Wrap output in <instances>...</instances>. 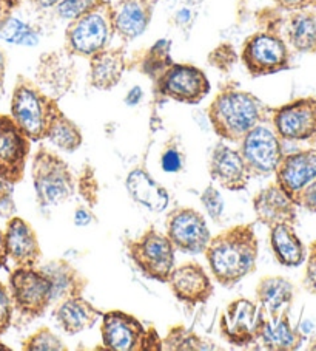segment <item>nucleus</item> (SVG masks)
<instances>
[{
  "label": "nucleus",
  "instance_id": "1",
  "mask_svg": "<svg viewBox=\"0 0 316 351\" xmlns=\"http://www.w3.org/2000/svg\"><path fill=\"white\" fill-rule=\"evenodd\" d=\"M258 250L253 225L242 223L211 237L204 254L215 280L224 288H232L256 268Z\"/></svg>",
  "mask_w": 316,
  "mask_h": 351
},
{
  "label": "nucleus",
  "instance_id": "2",
  "mask_svg": "<svg viewBox=\"0 0 316 351\" xmlns=\"http://www.w3.org/2000/svg\"><path fill=\"white\" fill-rule=\"evenodd\" d=\"M267 113L269 107L258 96L235 86L224 87L207 110L216 135L236 144H239L253 127L264 123Z\"/></svg>",
  "mask_w": 316,
  "mask_h": 351
},
{
  "label": "nucleus",
  "instance_id": "3",
  "mask_svg": "<svg viewBox=\"0 0 316 351\" xmlns=\"http://www.w3.org/2000/svg\"><path fill=\"white\" fill-rule=\"evenodd\" d=\"M59 112V101L42 92L34 81L25 76L17 77L11 96V118L31 143L47 139L48 130Z\"/></svg>",
  "mask_w": 316,
  "mask_h": 351
},
{
  "label": "nucleus",
  "instance_id": "4",
  "mask_svg": "<svg viewBox=\"0 0 316 351\" xmlns=\"http://www.w3.org/2000/svg\"><path fill=\"white\" fill-rule=\"evenodd\" d=\"M114 36L113 3L97 0L87 13L70 21L65 29V50L71 56L91 58L105 50Z\"/></svg>",
  "mask_w": 316,
  "mask_h": 351
},
{
  "label": "nucleus",
  "instance_id": "5",
  "mask_svg": "<svg viewBox=\"0 0 316 351\" xmlns=\"http://www.w3.org/2000/svg\"><path fill=\"white\" fill-rule=\"evenodd\" d=\"M31 177L36 199L44 209L68 202L76 192V180L68 165L45 147L34 154Z\"/></svg>",
  "mask_w": 316,
  "mask_h": 351
},
{
  "label": "nucleus",
  "instance_id": "6",
  "mask_svg": "<svg viewBox=\"0 0 316 351\" xmlns=\"http://www.w3.org/2000/svg\"><path fill=\"white\" fill-rule=\"evenodd\" d=\"M101 336L105 350L111 351H161L162 339L150 326L145 328L141 320L125 311H108L102 314Z\"/></svg>",
  "mask_w": 316,
  "mask_h": 351
},
{
  "label": "nucleus",
  "instance_id": "7",
  "mask_svg": "<svg viewBox=\"0 0 316 351\" xmlns=\"http://www.w3.org/2000/svg\"><path fill=\"white\" fill-rule=\"evenodd\" d=\"M8 282L14 311L21 317L39 319L53 305L51 283L39 266H16Z\"/></svg>",
  "mask_w": 316,
  "mask_h": 351
},
{
  "label": "nucleus",
  "instance_id": "8",
  "mask_svg": "<svg viewBox=\"0 0 316 351\" xmlns=\"http://www.w3.org/2000/svg\"><path fill=\"white\" fill-rule=\"evenodd\" d=\"M129 254L144 277L167 283L176 260V250L167 234L150 226L141 237L130 241Z\"/></svg>",
  "mask_w": 316,
  "mask_h": 351
},
{
  "label": "nucleus",
  "instance_id": "9",
  "mask_svg": "<svg viewBox=\"0 0 316 351\" xmlns=\"http://www.w3.org/2000/svg\"><path fill=\"white\" fill-rule=\"evenodd\" d=\"M156 93L182 104L196 106L210 93V81L202 70L190 64L173 62L155 81Z\"/></svg>",
  "mask_w": 316,
  "mask_h": 351
},
{
  "label": "nucleus",
  "instance_id": "10",
  "mask_svg": "<svg viewBox=\"0 0 316 351\" xmlns=\"http://www.w3.org/2000/svg\"><path fill=\"white\" fill-rule=\"evenodd\" d=\"M241 60L253 77L267 76L289 69V51L279 36L256 33L246 39Z\"/></svg>",
  "mask_w": 316,
  "mask_h": 351
},
{
  "label": "nucleus",
  "instance_id": "11",
  "mask_svg": "<svg viewBox=\"0 0 316 351\" xmlns=\"http://www.w3.org/2000/svg\"><path fill=\"white\" fill-rule=\"evenodd\" d=\"M31 139H29L11 114L0 113V178L11 184L21 183L25 177V167Z\"/></svg>",
  "mask_w": 316,
  "mask_h": 351
},
{
  "label": "nucleus",
  "instance_id": "12",
  "mask_svg": "<svg viewBox=\"0 0 316 351\" xmlns=\"http://www.w3.org/2000/svg\"><path fill=\"white\" fill-rule=\"evenodd\" d=\"M239 152L250 171L252 177H267L276 172L279 162L284 158L281 141L276 132L263 123L247 133L239 143Z\"/></svg>",
  "mask_w": 316,
  "mask_h": 351
},
{
  "label": "nucleus",
  "instance_id": "13",
  "mask_svg": "<svg viewBox=\"0 0 316 351\" xmlns=\"http://www.w3.org/2000/svg\"><path fill=\"white\" fill-rule=\"evenodd\" d=\"M264 319V308L256 306L248 299H236L221 314V335L236 347H248L258 342Z\"/></svg>",
  "mask_w": 316,
  "mask_h": 351
},
{
  "label": "nucleus",
  "instance_id": "14",
  "mask_svg": "<svg viewBox=\"0 0 316 351\" xmlns=\"http://www.w3.org/2000/svg\"><path fill=\"white\" fill-rule=\"evenodd\" d=\"M166 234L174 250L184 254H202L211 239L204 215L192 208H176L167 215Z\"/></svg>",
  "mask_w": 316,
  "mask_h": 351
},
{
  "label": "nucleus",
  "instance_id": "15",
  "mask_svg": "<svg viewBox=\"0 0 316 351\" xmlns=\"http://www.w3.org/2000/svg\"><path fill=\"white\" fill-rule=\"evenodd\" d=\"M75 56L65 50L42 54L36 69V84L50 98L59 101L70 92L76 80Z\"/></svg>",
  "mask_w": 316,
  "mask_h": 351
},
{
  "label": "nucleus",
  "instance_id": "16",
  "mask_svg": "<svg viewBox=\"0 0 316 351\" xmlns=\"http://www.w3.org/2000/svg\"><path fill=\"white\" fill-rule=\"evenodd\" d=\"M167 283L174 298L190 306L204 305L215 293L213 282L198 262H185L173 268Z\"/></svg>",
  "mask_w": 316,
  "mask_h": 351
},
{
  "label": "nucleus",
  "instance_id": "17",
  "mask_svg": "<svg viewBox=\"0 0 316 351\" xmlns=\"http://www.w3.org/2000/svg\"><path fill=\"white\" fill-rule=\"evenodd\" d=\"M278 136L290 141L308 139L316 133V101L298 99L272 112Z\"/></svg>",
  "mask_w": 316,
  "mask_h": 351
},
{
  "label": "nucleus",
  "instance_id": "18",
  "mask_svg": "<svg viewBox=\"0 0 316 351\" xmlns=\"http://www.w3.org/2000/svg\"><path fill=\"white\" fill-rule=\"evenodd\" d=\"M209 171L215 183H220L224 189L232 192L244 191L252 178L239 149H233L226 144H218L213 149Z\"/></svg>",
  "mask_w": 316,
  "mask_h": 351
},
{
  "label": "nucleus",
  "instance_id": "19",
  "mask_svg": "<svg viewBox=\"0 0 316 351\" xmlns=\"http://www.w3.org/2000/svg\"><path fill=\"white\" fill-rule=\"evenodd\" d=\"M275 173L276 184L296 203L301 192L316 181V150L285 156Z\"/></svg>",
  "mask_w": 316,
  "mask_h": 351
},
{
  "label": "nucleus",
  "instance_id": "20",
  "mask_svg": "<svg viewBox=\"0 0 316 351\" xmlns=\"http://www.w3.org/2000/svg\"><path fill=\"white\" fill-rule=\"evenodd\" d=\"M3 235L8 258L13 260L14 266H39L42 260L40 243L38 234L27 220L16 215L11 217Z\"/></svg>",
  "mask_w": 316,
  "mask_h": 351
},
{
  "label": "nucleus",
  "instance_id": "21",
  "mask_svg": "<svg viewBox=\"0 0 316 351\" xmlns=\"http://www.w3.org/2000/svg\"><path fill=\"white\" fill-rule=\"evenodd\" d=\"M157 0H120L113 5L114 34L124 42H131L142 36L151 22Z\"/></svg>",
  "mask_w": 316,
  "mask_h": 351
},
{
  "label": "nucleus",
  "instance_id": "22",
  "mask_svg": "<svg viewBox=\"0 0 316 351\" xmlns=\"http://www.w3.org/2000/svg\"><path fill=\"white\" fill-rule=\"evenodd\" d=\"M39 268L44 271L51 283L53 305L65 299L82 295L88 287V278L65 258L50 260V262L40 265Z\"/></svg>",
  "mask_w": 316,
  "mask_h": 351
},
{
  "label": "nucleus",
  "instance_id": "23",
  "mask_svg": "<svg viewBox=\"0 0 316 351\" xmlns=\"http://www.w3.org/2000/svg\"><path fill=\"white\" fill-rule=\"evenodd\" d=\"M296 203L278 184H270L253 198V209L259 223L273 228L295 220Z\"/></svg>",
  "mask_w": 316,
  "mask_h": 351
},
{
  "label": "nucleus",
  "instance_id": "24",
  "mask_svg": "<svg viewBox=\"0 0 316 351\" xmlns=\"http://www.w3.org/2000/svg\"><path fill=\"white\" fill-rule=\"evenodd\" d=\"M102 314L103 311L83 299V295H76L56 304L54 319L60 330L70 336H76L79 332L90 330L102 317Z\"/></svg>",
  "mask_w": 316,
  "mask_h": 351
},
{
  "label": "nucleus",
  "instance_id": "25",
  "mask_svg": "<svg viewBox=\"0 0 316 351\" xmlns=\"http://www.w3.org/2000/svg\"><path fill=\"white\" fill-rule=\"evenodd\" d=\"M129 62L124 48H105L90 58V84L97 90H111L122 80Z\"/></svg>",
  "mask_w": 316,
  "mask_h": 351
},
{
  "label": "nucleus",
  "instance_id": "26",
  "mask_svg": "<svg viewBox=\"0 0 316 351\" xmlns=\"http://www.w3.org/2000/svg\"><path fill=\"white\" fill-rule=\"evenodd\" d=\"M127 189L133 199L145 206L151 213H162L168 206V192L157 184L144 169H135L127 177Z\"/></svg>",
  "mask_w": 316,
  "mask_h": 351
},
{
  "label": "nucleus",
  "instance_id": "27",
  "mask_svg": "<svg viewBox=\"0 0 316 351\" xmlns=\"http://www.w3.org/2000/svg\"><path fill=\"white\" fill-rule=\"evenodd\" d=\"M256 298L270 316H276L287 310L293 299V287L282 277H264L256 285Z\"/></svg>",
  "mask_w": 316,
  "mask_h": 351
},
{
  "label": "nucleus",
  "instance_id": "28",
  "mask_svg": "<svg viewBox=\"0 0 316 351\" xmlns=\"http://www.w3.org/2000/svg\"><path fill=\"white\" fill-rule=\"evenodd\" d=\"M258 341L267 350H295L300 345V337L290 326L285 313L264 319Z\"/></svg>",
  "mask_w": 316,
  "mask_h": 351
},
{
  "label": "nucleus",
  "instance_id": "29",
  "mask_svg": "<svg viewBox=\"0 0 316 351\" xmlns=\"http://www.w3.org/2000/svg\"><path fill=\"white\" fill-rule=\"evenodd\" d=\"M270 243L276 260L284 266H300L304 260V246L289 223L270 228Z\"/></svg>",
  "mask_w": 316,
  "mask_h": 351
},
{
  "label": "nucleus",
  "instance_id": "30",
  "mask_svg": "<svg viewBox=\"0 0 316 351\" xmlns=\"http://www.w3.org/2000/svg\"><path fill=\"white\" fill-rule=\"evenodd\" d=\"M47 139L53 146L64 150V152L71 154L81 149L83 143V135L75 121H71L60 110L57 117L54 118L50 130H48Z\"/></svg>",
  "mask_w": 316,
  "mask_h": 351
},
{
  "label": "nucleus",
  "instance_id": "31",
  "mask_svg": "<svg viewBox=\"0 0 316 351\" xmlns=\"http://www.w3.org/2000/svg\"><path fill=\"white\" fill-rule=\"evenodd\" d=\"M162 350L167 351H205L216 350L211 342L204 341L193 330L184 325H174L168 330L167 336L162 339Z\"/></svg>",
  "mask_w": 316,
  "mask_h": 351
},
{
  "label": "nucleus",
  "instance_id": "32",
  "mask_svg": "<svg viewBox=\"0 0 316 351\" xmlns=\"http://www.w3.org/2000/svg\"><path fill=\"white\" fill-rule=\"evenodd\" d=\"M289 39L298 51L307 53L316 50V21L312 16L296 14L291 17Z\"/></svg>",
  "mask_w": 316,
  "mask_h": 351
},
{
  "label": "nucleus",
  "instance_id": "33",
  "mask_svg": "<svg viewBox=\"0 0 316 351\" xmlns=\"http://www.w3.org/2000/svg\"><path fill=\"white\" fill-rule=\"evenodd\" d=\"M172 64V40L161 39L145 53L141 62V71L155 82Z\"/></svg>",
  "mask_w": 316,
  "mask_h": 351
},
{
  "label": "nucleus",
  "instance_id": "34",
  "mask_svg": "<svg viewBox=\"0 0 316 351\" xmlns=\"http://www.w3.org/2000/svg\"><path fill=\"white\" fill-rule=\"evenodd\" d=\"M0 39L13 45L34 47L39 42V33L29 23L11 14L0 25Z\"/></svg>",
  "mask_w": 316,
  "mask_h": 351
},
{
  "label": "nucleus",
  "instance_id": "35",
  "mask_svg": "<svg viewBox=\"0 0 316 351\" xmlns=\"http://www.w3.org/2000/svg\"><path fill=\"white\" fill-rule=\"evenodd\" d=\"M23 351H66L68 347L50 328H40L22 343Z\"/></svg>",
  "mask_w": 316,
  "mask_h": 351
},
{
  "label": "nucleus",
  "instance_id": "36",
  "mask_svg": "<svg viewBox=\"0 0 316 351\" xmlns=\"http://www.w3.org/2000/svg\"><path fill=\"white\" fill-rule=\"evenodd\" d=\"M161 167L167 173H178L185 167V150L179 136H173L167 143L161 155Z\"/></svg>",
  "mask_w": 316,
  "mask_h": 351
},
{
  "label": "nucleus",
  "instance_id": "37",
  "mask_svg": "<svg viewBox=\"0 0 316 351\" xmlns=\"http://www.w3.org/2000/svg\"><path fill=\"white\" fill-rule=\"evenodd\" d=\"M76 184L79 186V192H81L83 202L88 204V208H96L97 202H99V184H97L93 166L85 165L82 167V172L79 175V181Z\"/></svg>",
  "mask_w": 316,
  "mask_h": 351
},
{
  "label": "nucleus",
  "instance_id": "38",
  "mask_svg": "<svg viewBox=\"0 0 316 351\" xmlns=\"http://www.w3.org/2000/svg\"><path fill=\"white\" fill-rule=\"evenodd\" d=\"M200 202H202L207 214H209L211 220L218 223L222 219L226 203H224V198L221 195V192L218 191L213 184L205 187L202 195H200Z\"/></svg>",
  "mask_w": 316,
  "mask_h": 351
},
{
  "label": "nucleus",
  "instance_id": "39",
  "mask_svg": "<svg viewBox=\"0 0 316 351\" xmlns=\"http://www.w3.org/2000/svg\"><path fill=\"white\" fill-rule=\"evenodd\" d=\"M96 2L97 0H60L54 10H56V14L60 19L73 21L87 13Z\"/></svg>",
  "mask_w": 316,
  "mask_h": 351
},
{
  "label": "nucleus",
  "instance_id": "40",
  "mask_svg": "<svg viewBox=\"0 0 316 351\" xmlns=\"http://www.w3.org/2000/svg\"><path fill=\"white\" fill-rule=\"evenodd\" d=\"M238 54H236L235 48L228 44L218 45L213 51L209 54V62L215 66V69L221 71H228L235 65Z\"/></svg>",
  "mask_w": 316,
  "mask_h": 351
},
{
  "label": "nucleus",
  "instance_id": "41",
  "mask_svg": "<svg viewBox=\"0 0 316 351\" xmlns=\"http://www.w3.org/2000/svg\"><path fill=\"white\" fill-rule=\"evenodd\" d=\"M13 314L14 305L8 288L0 282V337L10 330L11 324H13Z\"/></svg>",
  "mask_w": 316,
  "mask_h": 351
},
{
  "label": "nucleus",
  "instance_id": "42",
  "mask_svg": "<svg viewBox=\"0 0 316 351\" xmlns=\"http://www.w3.org/2000/svg\"><path fill=\"white\" fill-rule=\"evenodd\" d=\"M16 215L14 184L0 178V219H11Z\"/></svg>",
  "mask_w": 316,
  "mask_h": 351
},
{
  "label": "nucleus",
  "instance_id": "43",
  "mask_svg": "<svg viewBox=\"0 0 316 351\" xmlns=\"http://www.w3.org/2000/svg\"><path fill=\"white\" fill-rule=\"evenodd\" d=\"M296 204H302L304 208H307L308 210H313L316 213V181L310 183L306 189L301 192L300 198H298Z\"/></svg>",
  "mask_w": 316,
  "mask_h": 351
},
{
  "label": "nucleus",
  "instance_id": "44",
  "mask_svg": "<svg viewBox=\"0 0 316 351\" xmlns=\"http://www.w3.org/2000/svg\"><path fill=\"white\" fill-rule=\"evenodd\" d=\"M94 220H96V215L93 214V209L83 208V206H81V208H77L75 210V215H73V223H75V225L79 226V228L88 226Z\"/></svg>",
  "mask_w": 316,
  "mask_h": 351
},
{
  "label": "nucleus",
  "instance_id": "45",
  "mask_svg": "<svg viewBox=\"0 0 316 351\" xmlns=\"http://www.w3.org/2000/svg\"><path fill=\"white\" fill-rule=\"evenodd\" d=\"M306 285L310 291L316 293V250L313 251L312 257L308 260L307 274H306Z\"/></svg>",
  "mask_w": 316,
  "mask_h": 351
},
{
  "label": "nucleus",
  "instance_id": "46",
  "mask_svg": "<svg viewBox=\"0 0 316 351\" xmlns=\"http://www.w3.org/2000/svg\"><path fill=\"white\" fill-rule=\"evenodd\" d=\"M142 98H144V90L139 87V86H135V87L130 90L129 93H127L125 104L129 106V107H135V106L139 104V102L142 101Z\"/></svg>",
  "mask_w": 316,
  "mask_h": 351
},
{
  "label": "nucleus",
  "instance_id": "47",
  "mask_svg": "<svg viewBox=\"0 0 316 351\" xmlns=\"http://www.w3.org/2000/svg\"><path fill=\"white\" fill-rule=\"evenodd\" d=\"M192 21H193V13L188 8H181L178 13L174 14V22L178 27L190 25Z\"/></svg>",
  "mask_w": 316,
  "mask_h": 351
},
{
  "label": "nucleus",
  "instance_id": "48",
  "mask_svg": "<svg viewBox=\"0 0 316 351\" xmlns=\"http://www.w3.org/2000/svg\"><path fill=\"white\" fill-rule=\"evenodd\" d=\"M275 2L285 10H298L306 7L310 0H275Z\"/></svg>",
  "mask_w": 316,
  "mask_h": 351
},
{
  "label": "nucleus",
  "instance_id": "49",
  "mask_svg": "<svg viewBox=\"0 0 316 351\" xmlns=\"http://www.w3.org/2000/svg\"><path fill=\"white\" fill-rule=\"evenodd\" d=\"M8 262V252H7V245H5V235L0 231V269L5 268Z\"/></svg>",
  "mask_w": 316,
  "mask_h": 351
},
{
  "label": "nucleus",
  "instance_id": "50",
  "mask_svg": "<svg viewBox=\"0 0 316 351\" xmlns=\"http://www.w3.org/2000/svg\"><path fill=\"white\" fill-rule=\"evenodd\" d=\"M13 11L14 8L11 7L10 3L5 2V0H0V25H2V22L7 19L8 16L13 14Z\"/></svg>",
  "mask_w": 316,
  "mask_h": 351
},
{
  "label": "nucleus",
  "instance_id": "51",
  "mask_svg": "<svg viewBox=\"0 0 316 351\" xmlns=\"http://www.w3.org/2000/svg\"><path fill=\"white\" fill-rule=\"evenodd\" d=\"M59 2H60V0H31V3L34 5L36 8H39V10L54 8Z\"/></svg>",
  "mask_w": 316,
  "mask_h": 351
},
{
  "label": "nucleus",
  "instance_id": "52",
  "mask_svg": "<svg viewBox=\"0 0 316 351\" xmlns=\"http://www.w3.org/2000/svg\"><path fill=\"white\" fill-rule=\"evenodd\" d=\"M5 93V73H0V99Z\"/></svg>",
  "mask_w": 316,
  "mask_h": 351
},
{
  "label": "nucleus",
  "instance_id": "53",
  "mask_svg": "<svg viewBox=\"0 0 316 351\" xmlns=\"http://www.w3.org/2000/svg\"><path fill=\"white\" fill-rule=\"evenodd\" d=\"M5 2H7V3H10L11 5V7H13L14 10L17 8V7H19V5H21V2H22V0H5Z\"/></svg>",
  "mask_w": 316,
  "mask_h": 351
},
{
  "label": "nucleus",
  "instance_id": "54",
  "mask_svg": "<svg viewBox=\"0 0 316 351\" xmlns=\"http://www.w3.org/2000/svg\"><path fill=\"white\" fill-rule=\"evenodd\" d=\"M0 350H8V351H10L11 348H10V347H5V345H2V343H0Z\"/></svg>",
  "mask_w": 316,
  "mask_h": 351
}]
</instances>
